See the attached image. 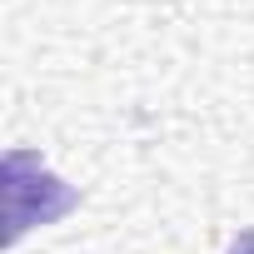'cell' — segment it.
Here are the masks:
<instances>
[{"instance_id": "6da1fadb", "label": "cell", "mask_w": 254, "mask_h": 254, "mask_svg": "<svg viewBox=\"0 0 254 254\" xmlns=\"http://www.w3.org/2000/svg\"><path fill=\"white\" fill-rule=\"evenodd\" d=\"M0 194H5V244H20L25 229L50 224V219H60L80 204V194L65 180H55L30 150H5Z\"/></svg>"}, {"instance_id": "7a4b0ae2", "label": "cell", "mask_w": 254, "mask_h": 254, "mask_svg": "<svg viewBox=\"0 0 254 254\" xmlns=\"http://www.w3.org/2000/svg\"><path fill=\"white\" fill-rule=\"evenodd\" d=\"M229 254H254V229H244V234H234V244H229Z\"/></svg>"}]
</instances>
